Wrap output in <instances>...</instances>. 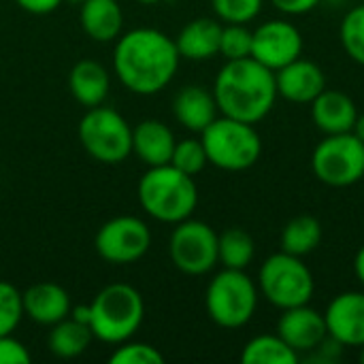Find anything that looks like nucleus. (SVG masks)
Returning a JSON list of instances; mask_svg holds the SVG:
<instances>
[{"label":"nucleus","mask_w":364,"mask_h":364,"mask_svg":"<svg viewBox=\"0 0 364 364\" xmlns=\"http://www.w3.org/2000/svg\"><path fill=\"white\" fill-rule=\"evenodd\" d=\"M136 196L149 218L173 226L192 218L198 205L194 177L181 173L173 164L147 166L139 179Z\"/></svg>","instance_id":"3"},{"label":"nucleus","mask_w":364,"mask_h":364,"mask_svg":"<svg viewBox=\"0 0 364 364\" xmlns=\"http://www.w3.org/2000/svg\"><path fill=\"white\" fill-rule=\"evenodd\" d=\"M68 90L73 98L83 105L85 109L98 107L107 100L109 90H111V77L109 70L90 58L79 60L68 75Z\"/></svg>","instance_id":"21"},{"label":"nucleus","mask_w":364,"mask_h":364,"mask_svg":"<svg viewBox=\"0 0 364 364\" xmlns=\"http://www.w3.org/2000/svg\"><path fill=\"white\" fill-rule=\"evenodd\" d=\"M145 318L141 292L130 284H109L90 303V328L94 339L119 346L136 335Z\"/></svg>","instance_id":"4"},{"label":"nucleus","mask_w":364,"mask_h":364,"mask_svg":"<svg viewBox=\"0 0 364 364\" xmlns=\"http://www.w3.org/2000/svg\"><path fill=\"white\" fill-rule=\"evenodd\" d=\"M77 136L90 158L102 164H119L132 154V126L111 107H92L81 117Z\"/></svg>","instance_id":"8"},{"label":"nucleus","mask_w":364,"mask_h":364,"mask_svg":"<svg viewBox=\"0 0 364 364\" xmlns=\"http://www.w3.org/2000/svg\"><path fill=\"white\" fill-rule=\"evenodd\" d=\"M354 273H356L360 286L364 288V245L358 250V254H356V258H354Z\"/></svg>","instance_id":"37"},{"label":"nucleus","mask_w":364,"mask_h":364,"mask_svg":"<svg viewBox=\"0 0 364 364\" xmlns=\"http://www.w3.org/2000/svg\"><path fill=\"white\" fill-rule=\"evenodd\" d=\"M352 132L360 139L364 143V113H358V117H356V124H354V128H352Z\"/></svg>","instance_id":"38"},{"label":"nucleus","mask_w":364,"mask_h":364,"mask_svg":"<svg viewBox=\"0 0 364 364\" xmlns=\"http://www.w3.org/2000/svg\"><path fill=\"white\" fill-rule=\"evenodd\" d=\"M326 2H333V4H339V2H343V0H326Z\"/></svg>","instance_id":"41"},{"label":"nucleus","mask_w":364,"mask_h":364,"mask_svg":"<svg viewBox=\"0 0 364 364\" xmlns=\"http://www.w3.org/2000/svg\"><path fill=\"white\" fill-rule=\"evenodd\" d=\"M49 337H47V348L53 356L58 358H64V360H70V358H77L81 356L94 335H92V328L87 324H81L77 320H73L70 316L60 320L58 324L49 326Z\"/></svg>","instance_id":"23"},{"label":"nucleus","mask_w":364,"mask_h":364,"mask_svg":"<svg viewBox=\"0 0 364 364\" xmlns=\"http://www.w3.org/2000/svg\"><path fill=\"white\" fill-rule=\"evenodd\" d=\"M175 38L156 28H134L117 36L113 47V70L122 85L139 96L162 92L179 68Z\"/></svg>","instance_id":"1"},{"label":"nucleus","mask_w":364,"mask_h":364,"mask_svg":"<svg viewBox=\"0 0 364 364\" xmlns=\"http://www.w3.org/2000/svg\"><path fill=\"white\" fill-rule=\"evenodd\" d=\"M220 38L222 23L218 17H196L179 30L175 45L181 58L192 62H205L220 53Z\"/></svg>","instance_id":"19"},{"label":"nucleus","mask_w":364,"mask_h":364,"mask_svg":"<svg viewBox=\"0 0 364 364\" xmlns=\"http://www.w3.org/2000/svg\"><path fill=\"white\" fill-rule=\"evenodd\" d=\"M360 363L364 364V346H363V348H360Z\"/></svg>","instance_id":"40"},{"label":"nucleus","mask_w":364,"mask_h":364,"mask_svg":"<svg viewBox=\"0 0 364 364\" xmlns=\"http://www.w3.org/2000/svg\"><path fill=\"white\" fill-rule=\"evenodd\" d=\"M363 4H364V0H363Z\"/></svg>","instance_id":"43"},{"label":"nucleus","mask_w":364,"mask_h":364,"mask_svg":"<svg viewBox=\"0 0 364 364\" xmlns=\"http://www.w3.org/2000/svg\"><path fill=\"white\" fill-rule=\"evenodd\" d=\"M258 292L277 309L307 305L314 299L316 282L309 267L292 254L277 252L269 256L258 271Z\"/></svg>","instance_id":"7"},{"label":"nucleus","mask_w":364,"mask_h":364,"mask_svg":"<svg viewBox=\"0 0 364 364\" xmlns=\"http://www.w3.org/2000/svg\"><path fill=\"white\" fill-rule=\"evenodd\" d=\"M211 92L222 115L258 124L271 113L277 100L275 73L252 55L226 60L213 81Z\"/></svg>","instance_id":"2"},{"label":"nucleus","mask_w":364,"mask_h":364,"mask_svg":"<svg viewBox=\"0 0 364 364\" xmlns=\"http://www.w3.org/2000/svg\"><path fill=\"white\" fill-rule=\"evenodd\" d=\"M320 241H322V224L314 215H296L282 230V252L299 258L318 250Z\"/></svg>","instance_id":"24"},{"label":"nucleus","mask_w":364,"mask_h":364,"mask_svg":"<svg viewBox=\"0 0 364 364\" xmlns=\"http://www.w3.org/2000/svg\"><path fill=\"white\" fill-rule=\"evenodd\" d=\"M277 335L301 356L314 352L326 337V320L324 314L316 311L307 305L284 309L279 322H277Z\"/></svg>","instance_id":"13"},{"label":"nucleus","mask_w":364,"mask_h":364,"mask_svg":"<svg viewBox=\"0 0 364 364\" xmlns=\"http://www.w3.org/2000/svg\"><path fill=\"white\" fill-rule=\"evenodd\" d=\"M23 318L21 292L11 282H0V335H13Z\"/></svg>","instance_id":"29"},{"label":"nucleus","mask_w":364,"mask_h":364,"mask_svg":"<svg viewBox=\"0 0 364 364\" xmlns=\"http://www.w3.org/2000/svg\"><path fill=\"white\" fill-rule=\"evenodd\" d=\"M358 117L356 102L341 90H324L311 102V119L324 134L352 132Z\"/></svg>","instance_id":"17"},{"label":"nucleus","mask_w":364,"mask_h":364,"mask_svg":"<svg viewBox=\"0 0 364 364\" xmlns=\"http://www.w3.org/2000/svg\"><path fill=\"white\" fill-rule=\"evenodd\" d=\"M322 0H271V4L284 15H305L314 11Z\"/></svg>","instance_id":"34"},{"label":"nucleus","mask_w":364,"mask_h":364,"mask_svg":"<svg viewBox=\"0 0 364 364\" xmlns=\"http://www.w3.org/2000/svg\"><path fill=\"white\" fill-rule=\"evenodd\" d=\"M303 53L301 30L286 19H271L252 30V58L273 73Z\"/></svg>","instance_id":"12"},{"label":"nucleus","mask_w":364,"mask_h":364,"mask_svg":"<svg viewBox=\"0 0 364 364\" xmlns=\"http://www.w3.org/2000/svg\"><path fill=\"white\" fill-rule=\"evenodd\" d=\"M134 2H139V4H158L162 0H134Z\"/></svg>","instance_id":"39"},{"label":"nucleus","mask_w":364,"mask_h":364,"mask_svg":"<svg viewBox=\"0 0 364 364\" xmlns=\"http://www.w3.org/2000/svg\"><path fill=\"white\" fill-rule=\"evenodd\" d=\"M299 354L279 335H258L241 352L243 364H296Z\"/></svg>","instance_id":"26"},{"label":"nucleus","mask_w":364,"mask_h":364,"mask_svg":"<svg viewBox=\"0 0 364 364\" xmlns=\"http://www.w3.org/2000/svg\"><path fill=\"white\" fill-rule=\"evenodd\" d=\"M328 335L343 348L364 346V292H343L324 311Z\"/></svg>","instance_id":"14"},{"label":"nucleus","mask_w":364,"mask_h":364,"mask_svg":"<svg viewBox=\"0 0 364 364\" xmlns=\"http://www.w3.org/2000/svg\"><path fill=\"white\" fill-rule=\"evenodd\" d=\"M256 256V243L243 228H226L218 235V264L245 271Z\"/></svg>","instance_id":"25"},{"label":"nucleus","mask_w":364,"mask_h":364,"mask_svg":"<svg viewBox=\"0 0 364 364\" xmlns=\"http://www.w3.org/2000/svg\"><path fill=\"white\" fill-rule=\"evenodd\" d=\"M32 360L28 348L13 335H0V364H28Z\"/></svg>","instance_id":"33"},{"label":"nucleus","mask_w":364,"mask_h":364,"mask_svg":"<svg viewBox=\"0 0 364 364\" xmlns=\"http://www.w3.org/2000/svg\"><path fill=\"white\" fill-rule=\"evenodd\" d=\"M220 53L226 60H241L252 55V30L245 23L222 26Z\"/></svg>","instance_id":"31"},{"label":"nucleus","mask_w":364,"mask_h":364,"mask_svg":"<svg viewBox=\"0 0 364 364\" xmlns=\"http://www.w3.org/2000/svg\"><path fill=\"white\" fill-rule=\"evenodd\" d=\"M339 38L346 53L356 64L364 66V4L354 6L346 13L339 28Z\"/></svg>","instance_id":"27"},{"label":"nucleus","mask_w":364,"mask_h":364,"mask_svg":"<svg viewBox=\"0 0 364 364\" xmlns=\"http://www.w3.org/2000/svg\"><path fill=\"white\" fill-rule=\"evenodd\" d=\"M200 141L205 145L209 164L230 173L252 168L262 154V139L254 124L226 115L215 117L200 132Z\"/></svg>","instance_id":"5"},{"label":"nucleus","mask_w":364,"mask_h":364,"mask_svg":"<svg viewBox=\"0 0 364 364\" xmlns=\"http://www.w3.org/2000/svg\"><path fill=\"white\" fill-rule=\"evenodd\" d=\"M23 316L41 326H53L70 316V294L53 282H41L21 292Z\"/></svg>","instance_id":"16"},{"label":"nucleus","mask_w":364,"mask_h":364,"mask_svg":"<svg viewBox=\"0 0 364 364\" xmlns=\"http://www.w3.org/2000/svg\"><path fill=\"white\" fill-rule=\"evenodd\" d=\"M17 6L30 15H49L53 13L64 0H15Z\"/></svg>","instance_id":"35"},{"label":"nucleus","mask_w":364,"mask_h":364,"mask_svg":"<svg viewBox=\"0 0 364 364\" xmlns=\"http://www.w3.org/2000/svg\"><path fill=\"white\" fill-rule=\"evenodd\" d=\"M264 0H211L215 17L224 23H250L262 11Z\"/></svg>","instance_id":"30"},{"label":"nucleus","mask_w":364,"mask_h":364,"mask_svg":"<svg viewBox=\"0 0 364 364\" xmlns=\"http://www.w3.org/2000/svg\"><path fill=\"white\" fill-rule=\"evenodd\" d=\"M168 256L175 269L186 275H207L218 264V232L200 220L175 224L168 239Z\"/></svg>","instance_id":"10"},{"label":"nucleus","mask_w":364,"mask_h":364,"mask_svg":"<svg viewBox=\"0 0 364 364\" xmlns=\"http://www.w3.org/2000/svg\"><path fill=\"white\" fill-rule=\"evenodd\" d=\"M81 30L96 43L117 41L124 28V11L117 0H83L79 4Z\"/></svg>","instance_id":"22"},{"label":"nucleus","mask_w":364,"mask_h":364,"mask_svg":"<svg viewBox=\"0 0 364 364\" xmlns=\"http://www.w3.org/2000/svg\"><path fill=\"white\" fill-rule=\"evenodd\" d=\"M151 245L149 226L136 215H117L105 222L96 237V254L109 264H132L141 260Z\"/></svg>","instance_id":"11"},{"label":"nucleus","mask_w":364,"mask_h":364,"mask_svg":"<svg viewBox=\"0 0 364 364\" xmlns=\"http://www.w3.org/2000/svg\"><path fill=\"white\" fill-rule=\"evenodd\" d=\"M70 318L81 322V324H87L90 326V305H79V307H73L70 309Z\"/></svg>","instance_id":"36"},{"label":"nucleus","mask_w":364,"mask_h":364,"mask_svg":"<svg viewBox=\"0 0 364 364\" xmlns=\"http://www.w3.org/2000/svg\"><path fill=\"white\" fill-rule=\"evenodd\" d=\"M111 364H164V354L143 341H124L109 356Z\"/></svg>","instance_id":"32"},{"label":"nucleus","mask_w":364,"mask_h":364,"mask_svg":"<svg viewBox=\"0 0 364 364\" xmlns=\"http://www.w3.org/2000/svg\"><path fill=\"white\" fill-rule=\"evenodd\" d=\"M171 164L175 168H179L186 175H198L207 164V151L200 139H183L175 143L173 156H171Z\"/></svg>","instance_id":"28"},{"label":"nucleus","mask_w":364,"mask_h":364,"mask_svg":"<svg viewBox=\"0 0 364 364\" xmlns=\"http://www.w3.org/2000/svg\"><path fill=\"white\" fill-rule=\"evenodd\" d=\"M68 2H75V4H81L83 0H68Z\"/></svg>","instance_id":"42"},{"label":"nucleus","mask_w":364,"mask_h":364,"mask_svg":"<svg viewBox=\"0 0 364 364\" xmlns=\"http://www.w3.org/2000/svg\"><path fill=\"white\" fill-rule=\"evenodd\" d=\"M275 83L277 96L296 105H311L314 98L326 90L324 70L305 58H296L294 62L275 70Z\"/></svg>","instance_id":"15"},{"label":"nucleus","mask_w":364,"mask_h":364,"mask_svg":"<svg viewBox=\"0 0 364 364\" xmlns=\"http://www.w3.org/2000/svg\"><path fill=\"white\" fill-rule=\"evenodd\" d=\"M220 109L211 90L203 85H186L177 92L173 100L175 119L190 132H203L215 117Z\"/></svg>","instance_id":"20"},{"label":"nucleus","mask_w":364,"mask_h":364,"mask_svg":"<svg viewBox=\"0 0 364 364\" xmlns=\"http://www.w3.org/2000/svg\"><path fill=\"white\" fill-rule=\"evenodd\" d=\"M175 143L173 130L160 119H143L132 128V154L147 166L171 164Z\"/></svg>","instance_id":"18"},{"label":"nucleus","mask_w":364,"mask_h":364,"mask_svg":"<svg viewBox=\"0 0 364 364\" xmlns=\"http://www.w3.org/2000/svg\"><path fill=\"white\" fill-rule=\"evenodd\" d=\"M316 177L331 188H348L364 177V143L354 132L326 134L311 154Z\"/></svg>","instance_id":"9"},{"label":"nucleus","mask_w":364,"mask_h":364,"mask_svg":"<svg viewBox=\"0 0 364 364\" xmlns=\"http://www.w3.org/2000/svg\"><path fill=\"white\" fill-rule=\"evenodd\" d=\"M205 307L209 318L220 328H241L256 314L258 286L245 271L224 269L209 282L205 292Z\"/></svg>","instance_id":"6"}]
</instances>
